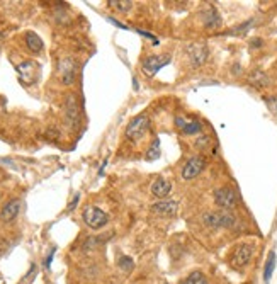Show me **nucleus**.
<instances>
[{"instance_id":"11","label":"nucleus","mask_w":277,"mask_h":284,"mask_svg":"<svg viewBox=\"0 0 277 284\" xmlns=\"http://www.w3.org/2000/svg\"><path fill=\"white\" fill-rule=\"evenodd\" d=\"M60 70V77H62V82L65 85H72L73 80H75V73H77V63L73 58H65L60 62L58 65Z\"/></svg>"},{"instance_id":"8","label":"nucleus","mask_w":277,"mask_h":284,"mask_svg":"<svg viewBox=\"0 0 277 284\" xmlns=\"http://www.w3.org/2000/svg\"><path fill=\"white\" fill-rule=\"evenodd\" d=\"M65 118H67V123L70 124L72 128H75L80 121V109H79V101L77 97L70 94L67 97V102H65Z\"/></svg>"},{"instance_id":"1","label":"nucleus","mask_w":277,"mask_h":284,"mask_svg":"<svg viewBox=\"0 0 277 284\" xmlns=\"http://www.w3.org/2000/svg\"><path fill=\"white\" fill-rule=\"evenodd\" d=\"M202 221L209 228H233L236 225V218L224 209V211H207L202 214Z\"/></svg>"},{"instance_id":"16","label":"nucleus","mask_w":277,"mask_h":284,"mask_svg":"<svg viewBox=\"0 0 277 284\" xmlns=\"http://www.w3.org/2000/svg\"><path fill=\"white\" fill-rule=\"evenodd\" d=\"M177 126L182 130L185 135H197V133L202 131V126L199 121H184V119L177 118Z\"/></svg>"},{"instance_id":"6","label":"nucleus","mask_w":277,"mask_h":284,"mask_svg":"<svg viewBox=\"0 0 277 284\" xmlns=\"http://www.w3.org/2000/svg\"><path fill=\"white\" fill-rule=\"evenodd\" d=\"M214 203L224 209H231L236 204V192L230 187H219L214 191Z\"/></svg>"},{"instance_id":"10","label":"nucleus","mask_w":277,"mask_h":284,"mask_svg":"<svg viewBox=\"0 0 277 284\" xmlns=\"http://www.w3.org/2000/svg\"><path fill=\"white\" fill-rule=\"evenodd\" d=\"M185 53L190 60L194 67H199L207 60V55H209V50H207L206 45H189L185 48Z\"/></svg>"},{"instance_id":"7","label":"nucleus","mask_w":277,"mask_h":284,"mask_svg":"<svg viewBox=\"0 0 277 284\" xmlns=\"http://www.w3.org/2000/svg\"><path fill=\"white\" fill-rule=\"evenodd\" d=\"M252 253H253L252 245H248V243L238 245V247L235 248V252H233V255H231V264L235 265L236 269L245 267V265L250 262V259H252Z\"/></svg>"},{"instance_id":"20","label":"nucleus","mask_w":277,"mask_h":284,"mask_svg":"<svg viewBox=\"0 0 277 284\" xmlns=\"http://www.w3.org/2000/svg\"><path fill=\"white\" fill-rule=\"evenodd\" d=\"M182 284H207V279L202 272H199V270H194V272H190L187 277H185V281Z\"/></svg>"},{"instance_id":"5","label":"nucleus","mask_w":277,"mask_h":284,"mask_svg":"<svg viewBox=\"0 0 277 284\" xmlns=\"http://www.w3.org/2000/svg\"><path fill=\"white\" fill-rule=\"evenodd\" d=\"M168 63H170V57H168V55H162V57L153 55V57H148L143 62L141 68H143V73H146L148 77H155L163 67H167Z\"/></svg>"},{"instance_id":"21","label":"nucleus","mask_w":277,"mask_h":284,"mask_svg":"<svg viewBox=\"0 0 277 284\" xmlns=\"http://www.w3.org/2000/svg\"><path fill=\"white\" fill-rule=\"evenodd\" d=\"M250 82L255 85V87H263V85H267V77L263 75L262 72H255L252 77H250Z\"/></svg>"},{"instance_id":"26","label":"nucleus","mask_w":277,"mask_h":284,"mask_svg":"<svg viewBox=\"0 0 277 284\" xmlns=\"http://www.w3.org/2000/svg\"><path fill=\"white\" fill-rule=\"evenodd\" d=\"M107 21H109L111 24L118 26V28H121V29H128V26H126V24H123V23H119V21H116L114 17H107Z\"/></svg>"},{"instance_id":"12","label":"nucleus","mask_w":277,"mask_h":284,"mask_svg":"<svg viewBox=\"0 0 277 284\" xmlns=\"http://www.w3.org/2000/svg\"><path fill=\"white\" fill-rule=\"evenodd\" d=\"M19 211H21V199H12L9 201V203L4 206L2 211H0V219L9 223L19 214Z\"/></svg>"},{"instance_id":"9","label":"nucleus","mask_w":277,"mask_h":284,"mask_svg":"<svg viewBox=\"0 0 277 284\" xmlns=\"http://www.w3.org/2000/svg\"><path fill=\"white\" fill-rule=\"evenodd\" d=\"M17 73L24 85H33L38 79V67L33 62H23L21 65H17Z\"/></svg>"},{"instance_id":"27","label":"nucleus","mask_w":277,"mask_h":284,"mask_svg":"<svg viewBox=\"0 0 277 284\" xmlns=\"http://www.w3.org/2000/svg\"><path fill=\"white\" fill-rule=\"evenodd\" d=\"M79 201H80V196L77 194L75 197H73V201H72V203H70V206H68V211H72V209L75 208L77 204H79Z\"/></svg>"},{"instance_id":"4","label":"nucleus","mask_w":277,"mask_h":284,"mask_svg":"<svg viewBox=\"0 0 277 284\" xmlns=\"http://www.w3.org/2000/svg\"><path fill=\"white\" fill-rule=\"evenodd\" d=\"M206 167V158L202 155H196L190 160H187V163L182 167V179L184 180H190L196 179Z\"/></svg>"},{"instance_id":"28","label":"nucleus","mask_w":277,"mask_h":284,"mask_svg":"<svg viewBox=\"0 0 277 284\" xmlns=\"http://www.w3.org/2000/svg\"><path fill=\"white\" fill-rule=\"evenodd\" d=\"M53 255H55V248L50 252V255L46 257V260H45V265H46V267H50V265H51V260H53Z\"/></svg>"},{"instance_id":"23","label":"nucleus","mask_w":277,"mask_h":284,"mask_svg":"<svg viewBox=\"0 0 277 284\" xmlns=\"http://www.w3.org/2000/svg\"><path fill=\"white\" fill-rule=\"evenodd\" d=\"M118 264H119V267L123 269V270H131V269H133V265H135V262H133L131 257H128V255H121L119 259H118Z\"/></svg>"},{"instance_id":"2","label":"nucleus","mask_w":277,"mask_h":284,"mask_svg":"<svg viewBox=\"0 0 277 284\" xmlns=\"http://www.w3.org/2000/svg\"><path fill=\"white\" fill-rule=\"evenodd\" d=\"M150 130V118L146 114H140L129 121L126 128V136L133 141H140Z\"/></svg>"},{"instance_id":"25","label":"nucleus","mask_w":277,"mask_h":284,"mask_svg":"<svg viewBox=\"0 0 277 284\" xmlns=\"http://www.w3.org/2000/svg\"><path fill=\"white\" fill-rule=\"evenodd\" d=\"M265 102H267V104H269V107H270L272 113L277 114V99H275V97H269V99H265Z\"/></svg>"},{"instance_id":"18","label":"nucleus","mask_w":277,"mask_h":284,"mask_svg":"<svg viewBox=\"0 0 277 284\" xmlns=\"http://www.w3.org/2000/svg\"><path fill=\"white\" fill-rule=\"evenodd\" d=\"M275 269V252L272 250L269 253V257H267V262H265V270H263V281H265V284L270 281L272 277V272H274Z\"/></svg>"},{"instance_id":"15","label":"nucleus","mask_w":277,"mask_h":284,"mask_svg":"<svg viewBox=\"0 0 277 284\" xmlns=\"http://www.w3.org/2000/svg\"><path fill=\"white\" fill-rule=\"evenodd\" d=\"M202 17H204V19H202V23H204V26L207 29H216V28H219V24H221V17H219L218 11H216L214 7L207 9Z\"/></svg>"},{"instance_id":"22","label":"nucleus","mask_w":277,"mask_h":284,"mask_svg":"<svg viewBox=\"0 0 277 284\" xmlns=\"http://www.w3.org/2000/svg\"><path fill=\"white\" fill-rule=\"evenodd\" d=\"M158 157H160V141L155 140L153 145L150 146V150L146 152V158H148V160H157Z\"/></svg>"},{"instance_id":"17","label":"nucleus","mask_w":277,"mask_h":284,"mask_svg":"<svg viewBox=\"0 0 277 284\" xmlns=\"http://www.w3.org/2000/svg\"><path fill=\"white\" fill-rule=\"evenodd\" d=\"M26 46H28V48L31 50L33 53H40L45 45H43V40H41L40 36H38L36 33L28 31V33H26Z\"/></svg>"},{"instance_id":"14","label":"nucleus","mask_w":277,"mask_h":284,"mask_svg":"<svg viewBox=\"0 0 277 284\" xmlns=\"http://www.w3.org/2000/svg\"><path fill=\"white\" fill-rule=\"evenodd\" d=\"M170 191H172V184L165 179H158L151 184V194L155 197H165L170 194Z\"/></svg>"},{"instance_id":"3","label":"nucleus","mask_w":277,"mask_h":284,"mask_svg":"<svg viewBox=\"0 0 277 284\" xmlns=\"http://www.w3.org/2000/svg\"><path fill=\"white\" fill-rule=\"evenodd\" d=\"M82 218H84L85 225L92 228V230H101V228L106 226L107 221H109V216H107L101 208H97V206H89V208H85Z\"/></svg>"},{"instance_id":"24","label":"nucleus","mask_w":277,"mask_h":284,"mask_svg":"<svg viewBox=\"0 0 277 284\" xmlns=\"http://www.w3.org/2000/svg\"><path fill=\"white\" fill-rule=\"evenodd\" d=\"M207 145H209V138H207V136H201V138H197L196 143H194V146H196V148H199V150L206 148Z\"/></svg>"},{"instance_id":"19","label":"nucleus","mask_w":277,"mask_h":284,"mask_svg":"<svg viewBox=\"0 0 277 284\" xmlns=\"http://www.w3.org/2000/svg\"><path fill=\"white\" fill-rule=\"evenodd\" d=\"M107 4H109L111 7H114L116 11H119V12H129L133 9L131 0H109Z\"/></svg>"},{"instance_id":"13","label":"nucleus","mask_w":277,"mask_h":284,"mask_svg":"<svg viewBox=\"0 0 277 284\" xmlns=\"http://www.w3.org/2000/svg\"><path fill=\"white\" fill-rule=\"evenodd\" d=\"M151 211L157 214H175L177 213V203L175 201H158V203L151 204Z\"/></svg>"}]
</instances>
